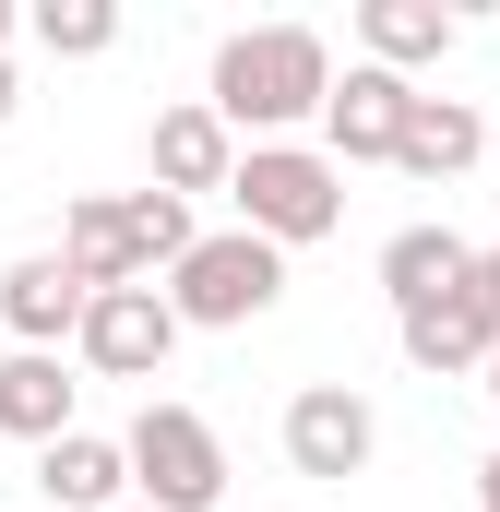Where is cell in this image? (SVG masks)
Masks as SVG:
<instances>
[{
    "instance_id": "5b68a950",
    "label": "cell",
    "mask_w": 500,
    "mask_h": 512,
    "mask_svg": "<svg viewBox=\"0 0 500 512\" xmlns=\"http://www.w3.org/2000/svg\"><path fill=\"white\" fill-rule=\"evenodd\" d=\"M167 346H179V310H167L155 286H108V298H84V322H72V358H84L96 382H155Z\"/></svg>"
},
{
    "instance_id": "9c48e42d",
    "label": "cell",
    "mask_w": 500,
    "mask_h": 512,
    "mask_svg": "<svg viewBox=\"0 0 500 512\" xmlns=\"http://www.w3.org/2000/svg\"><path fill=\"white\" fill-rule=\"evenodd\" d=\"M143 155H155V191H167V203H191V191H227V167H239V131H227L203 96H191V108H155V143H143Z\"/></svg>"
},
{
    "instance_id": "30bf717a",
    "label": "cell",
    "mask_w": 500,
    "mask_h": 512,
    "mask_svg": "<svg viewBox=\"0 0 500 512\" xmlns=\"http://www.w3.org/2000/svg\"><path fill=\"white\" fill-rule=\"evenodd\" d=\"M36 501H48V512H120V501H131L120 441H96V429H60V441L36 453Z\"/></svg>"
},
{
    "instance_id": "7a4b0ae2",
    "label": "cell",
    "mask_w": 500,
    "mask_h": 512,
    "mask_svg": "<svg viewBox=\"0 0 500 512\" xmlns=\"http://www.w3.org/2000/svg\"><path fill=\"white\" fill-rule=\"evenodd\" d=\"M227 203H239V227L262 251H310V239L346 227V167H334L322 143H239Z\"/></svg>"
},
{
    "instance_id": "d6986e66",
    "label": "cell",
    "mask_w": 500,
    "mask_h": 512,
    "mask_svg": "<svg viewBox=\"0 0 500 512\" xmlns=\"http://www.w3.org/2000/svg\"><path fill=\"white\" fill-rule=\"evenodd\" d=\"M465 298L489 310V334H500V239H489V251H477V274H465Z\"/></svg>"
},
{
    "instance_id": "3957f363",
    "label": "cell",
    "mask_w": 500,
    "mask_h": 512,
    "mask_svg": "<svg viewBox=\"0 0 500 512\" xmlns=\"http://www.w3.org/2000/svg\"><path fill=\"white\" fill-rule=\"evenodd\" d=\"M155 298L179 310V334H239V322H262L286 298V251H262L250 227H215V239H191V251L167 262Z\"/></svg>"
},
{
    "instance_id": "5bb4252c",
    "label": "cell",
    "mask_w": 500,
    "mask_h": 512,
    "mask_svg": "<svg viewBox=\"0 0 500 512\" xmlns=\"http://www.w3.org/2000/svg\"><path fill=\"white\" fill-rule=\"evenodd\" d=\"M358 48H370V72L417 84V72L453 48V12H441V0H358Z\"/></svg>"
},
{
    "instance_id": "603a6c76",
    "label": "cell",
    "mask_w": 500,
    "mask_h": 512,
    "mask_svg": "<svg viewBox=\"0 0 500 512\" xmlns=\"http://www.w3.org/2000/svg\"><path fill=\"white\" fill-rule=\"evenodd\" d=\"M489 155H500V120H489Z\"/></svg>"
},
{
    "instance_id": "277c9868",
    "label": "cell",
    "mask_w": 500,
    "mask_h": 512,
    "mask_svg": "<svg viewBox=\"0 0 500 512\" xmlns=\"http://www.w3.org/2000/svg\"><path fill=\"white\" fill-rule=\"evenodd\" d=\"M120 465H131V501L143 512H215L227 501V441L191 405H167V393L120 429Z\"/></svg>"
},
{
    "instance_id": "ffe728a7",
    "label": "cell",
    "mask_w": 500,
    "mask_h": 512,
    "mask_svg": "<svg viewBox=\"0 0 500 512\" xmlns=\"http://www.w3.org/2000/svg\"><path fill=\"white\" fill-rule=\"evenodd\" d=\"M477 501H489V512H500V453H489V465H477Z\"/></svg>"
},
{
    "instance_id": "7c38bea8",
    "label": "cell",
    "mask_w": 500,
    "mask_h": 512,
    "mask_svg": "<svg viewBox=\"0 0 500 512\" xmlns=\"http://www.w3.org/2000/svg\"><path fill=\"white\" fill-rule=\"evenodd\" d=\"M477 274V239H453V227H393L381 239V298L393 310H429V298H453Z\"/></svg>"
},
{
    "instance_id": "4fadbf2b",
    "label": "cell",
    "mask_w": 500,
    "mask_h": 512,
    "mask_svg": "<svg viewBox=\"0 0 500 512\" xmlns=\"http://www.w3.org/2000/svg\"><path fill=\"white\" fill-rule=\"evenodd\" d=\"M393 334H405V358H417V370H429V382H453V370H489V310H477V298H465V286H453V298H429V310H393Z\"/></svg>"
},
{
    "instance_id": "e0dca14e",
    "label": "cell",
    "mask_w": 500,
    "mask_h": 512,
    "mask_svg": "<svg viewBox=\"0 0 500 512\" xmlns=\"http://www.w3.org/2000/svg\"><path fill=\"white\" fill-rule=\"evenodd\" d=\"M36 48L48 60H108L120 48V0H36Z\"/></svg>"
},
{
    "instance_id": "ba28073f",
    "label": "cell",
    "mask_w": 500,
    "mask_h": 512,
    "mask_svg": "<svg viewBox=\"0 0 500 512\" xmlns=\"http://www.w3.org/2000/svg\"><path fill=\"white\" fill-rule=\"evenodd\" d=\"M84 298H96V286H84V274H72L60 251H24L12 274H0V322H12V334H24L36 358H60V346H72Z\"/></svg>"
},
{
    "instance_id": "cb8c5ba5",
    "label": "cell",
    "mask_w": 500,
    "mask_h": 512,
    "mask_svg": "<svg viewBox=\"0 0 500 512\" xmlns=\"http://www.w3.org/2000/svg\"><path fill=\"white\" fill-rule=\"evenodd\" d=\"M120 512H143V501H120Z\"/></svg>"
},
{
    "instance_id": "8fae6325",
    "label": "cell",
    "mask_w": 500,
    "mask_h": 512,
    "mask_svg": "<svg viewBox=\"0 0 500 512\" xmlns=\"http://www.w3.org/2000/svg\"><path fill=\"white\" fill-rule=\"evenodd\" d=\"M477 155H489V120H477L465 96H417V108H405V143H393V167H405V179H429V191H441V179H465Z\"/></svg>"
},
{
    "instance_id": "7402d4cb",
    "label": "cell",
    "mask_w": 500,
    "mask_h": 512,
    "mask_svg": "<svg viewBox=\"0 0 500 512\" xmlns=\"http://www.w3.org/2000/svg\"><path fill=\"white\" fill-rule=\"evenodd\" d=\"M477 382H489V405H500V346H489V370H477Z\"/></svg>"
},
{
    "instance_id": "6da1fadb",
    "label": "cell",
    "mask_w": 500,
    "mask_h": 512,
    "mask_svg": "<svg viewBox=\"0 0 500 512\" xmlns=\"http://www.w3.org/2000/svg\"><path fill=\"white\" fill-rule=\"evenodd\" d=\"M322 96H334V48L310 24H239L215 48V84H203V108L250 143H286L298 120H322Z\"/></svg>"
},
{
    "instance_id": "44dd1931",
    "label": "cell",
    "mask_w": 500,
    "mask_h": 512,
    "mask_svg": "<svg viewBox=\"0 0 500 512\" xmlns=\"http://www.w3.org/2000/svg\"><path fill=\"white\" fill-rule=\"evenodd\" d=\"M12 96H24V84H12V60H0V120H12Z\"/></svg>"
},
{
    "instance_id": "2e32d148",
    "label": "cell",
    "mask_w": 500,
    "mask_h": 512,
    "mask_svg": "<svg viewBox=\"0 0 500 512\" xmlns=\"http://www.w3.org/2000/svg\"><path fill=\"white\" fill-rule=\"evenodd\" d=\"M72 393H84V382H72L60 358H36V346H24V358H0V429L48 453V441L72 429Z\"/></svg>"
},
{
    "instance_id": "8992f818",
    "label": "cell",
    "mask_w": 500,
    "mask_h": 512,
    "mask_svg": "<svg viewBox=\"0 0 500 512\" xmlns=\"http://www.w3.org/2000/svg\"><path fill=\"white\" fill-rule=\"evenodd\" d=\"M405 108H417V84H393V72H370V60H346L334 96H322V155H334V167H393Z\"/></svg>"
},
{
    "instance_id": "ac0fdd59",
    "label": "cell",
    "mask_w": 500,
    "mask_h": 512,
    "mask_svg": "<svg viewBox=\"0 0 500 512\" xmlns=\"http://www.w3.org/2000/svg\"><path fill=\"white\" fill-rule=\"evenodd\" d=\"M120 227H131V262H143V274H167V262L203 239L191 203H167V191H120Z\"/></svg>"
},
{
    "instance_id": "52a82bcc",
    "label": "cell",
    "mask_w": 500,
    "mask_h": 512,
    "mask_svg": "<svg viewBox=\"0 0 500 512\" xmlns=\"http://www.w3.org/2000/svg\"><path fill=\"white\" fill-rule=\"evenodd\" d=\"M381 453V417H370V393H346V382H310V393H286V465L298 477H358Z\"/></svg>"
},
{
    "instance_id": "9a60e30c",
    "label": "cell",
    "mask_w": 500,
    "mask_h": 512,
    "mask_svg": "<svg viewBox=\"0 0 500 512\" xmlns=\"http://www.w3.org/2000/svg\"><path fill=\"white\" fill-rule=\"evenodd\" d=\"M60 262H72V274H84L96 298H108V286H155V274L131 262V227H120V191H84V203L60 215Z\"/></svg>"
}]
</instances>
